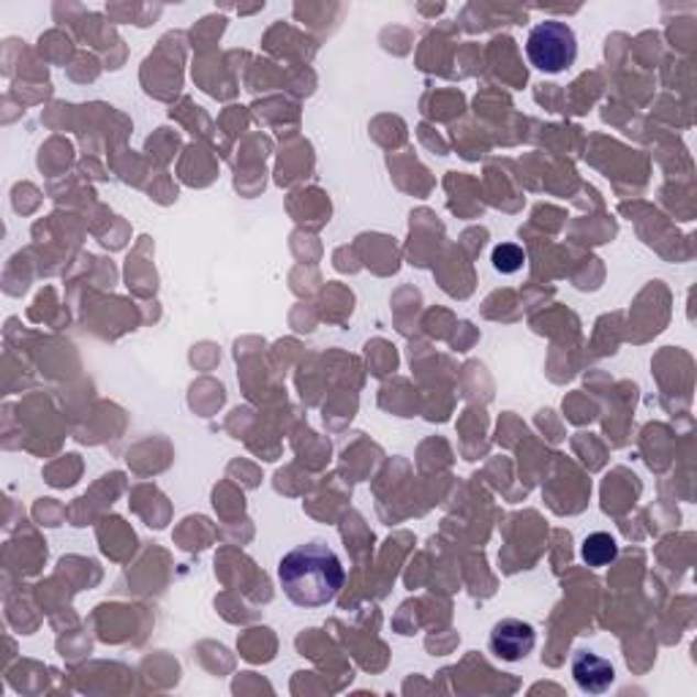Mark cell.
Instances as JSON below:
<instances>
[{
  "label": "cell",
  "mask_w": 697,
  "mask_h": 697,
  "mask_svg": "<svg viewBox=\"0 0 697 697\" xmlns=\"http://www.w3.org/2000/svg\"><path fill=\"white\" fill-rule=\"evenodd\" d=\"M279 580L290 602H295L297 608L314 610L336 602L347 573H344L341 558L327 545L308 543L281 558Z\"/></svg>",
  "instance_id": "cell-1"
},
{
  "label": "cell",
  "mask_w": 697,
  "mask_h": 697,
  "mask_svg": "<svg viewBox=\"0 0 697 697\" xmlns=\"http://www.w3.org/2000/svg\"><path fill=\"white\" fill-rule=\"evenodd\" d=\"M526 55L534 68L545 74H562L578 57V39L567 22L548 20L532 28L526 42Z\"/></svg>",
  "instance_id": "cell-2"
},
{
  "label": "cell",
  "mask_w": 697,
  "mask_h": 697,
  "mask_svg": "<svg viewBox=\"0 0 697 697\" xmlns=\"http://www.w3.org/2000/svg\"><path fill=\"white\" fill-rule=\"evenodd\" d=\"M537 643V632L521 619H501L491 632V651L504 662L526 660Z\"/></svg>",
  "instance_id": "cell-3"
},
{
  "label": "cell",
  "mask_w": 697,
  "mask_h": 697,
  "mask_svg": "<svg viewBox=\"0 0 697 697\" xmlns=\"http://www.w3.org/2000/svg\"><path fill=\"white\" fill-rule=\"evenodd\" d=\"M573 678L584 693L602 695L616 682V671L602 656L591 654V651H578L573 660Z\"/></svg>",
  "instance_id": "cell-4"
},
{
  "label": "cell",
  "mask_w": 697,
  "mask_h": 697,
  "mask_svg": "<svg viewBox=\"0 0 697 697\" xmlns=\"http://www.w3.org/2000/svg\"><path fill=\"white\" fill-rule=\"evenodd\" d=\"M616 556H619V543L610 534L597 532L584 540V562L589 567H608L616 562Z\"/></svg>",
  "instance_id": "cell-5"
},
{
  "label": "cell",
  "mask_w": 697,
  "mask_h": 697,
  "mask_svg": "<svg viewBox=\"0 0 697 697\" xmlns=\"http://www.w3.org/2000/svg\"><path fill=\"white\" fill-rule=\"evenodd\" d=\"M491 259H493V268H497L499 273L512 275V273H518L523 264H526V251H523L521 246H515V243H501V246H497V249H493Z\"/></svg>",
  "instance_id": "cell-6"
}]
</instances>
